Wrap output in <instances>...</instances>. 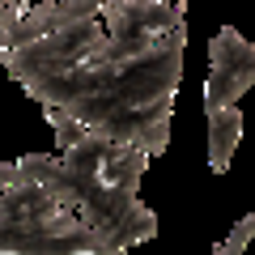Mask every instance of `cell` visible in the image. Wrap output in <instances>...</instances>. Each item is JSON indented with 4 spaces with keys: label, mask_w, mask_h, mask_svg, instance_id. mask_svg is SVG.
<instances>
[{
    "label": "cell",
    "mask_w": 255,
    "mask_h": 255,
    "mask_svg": "<svg viewBox=\"0 0 255 255\" xmlns=\"http://www.w3.org/2000/svg\"><path fill=\"white\" fill-rule=\"evenodd\" d=\"M0 255H115L111 243L68 204L0 162Z\"/></svg>",
    "instance_id": "obj_3"
},
{
    "label": "cell",
    "mask_w": 255,
    "mask_h": 255,
    "mask_svg": "<svg viewBox=\"0 0 255 255\" xmlns=\"http://www.w3.org/2000/svg\"><path fill=\"white\" fill-rule=\"evenodd\" d=\"M187 0H43L0 30V64L43 107L149 157L170 145Z\"/></svg>",
    "instance_id": "obj_1"
},
{
    "label": "cell",
    "mask_w": 255,
    "mask_h": 255,
    "mask_svg": "<svg viewBox=\"0 0 255 255\" xmlns=\"http://www.w3.org/2000/svg\"><path fill=\"white\" fill-rule=\"evenodd\" d=\"M209 81H204V107H226L238 102L255 85V43H247L238 30H221L209 43Z\"/></svg>",
    "instance_id": "obj_4"
},
{
    "label": "cell",
    "mask_w": 255,
    "mask_h": 255,
    "mask_svg": "<svg viewBox=\"0 0 255 255\" xmlns=\"http://www.w3.org/2000/svg\"><path fill=\"white\" fill-rule=\"evenodd\" d=\"M9 4H13V9H17V13H21V9H26V4H30V0H9Z\"/></svg>",
    "instance_id": "obj_8"
},
{
    "label": "cell",
    "mask_w": 255,
    "mask_h": 255,
    "mask_svg": "<svg viewBox=\"0 0 255 255\" xmlns=\"http://www.w3.org/2000/svg\"><path fill=\"white\" fill-rule=\"evenodd\" d=\"M13 17H17V9H13L9 0H0V30L9 26V21H13Z\"/></svg>",
    "instance_id": "obj_7"
},
{
    "label": "cell",
    "mask_w": 255,
    "mask_h": 255,
    "mask_svg": "<svg viewBox=\"0 0 255 255\" xmlns=\"http://www.w3.org/2000/svg\"><path fill=\"white\" fill-rule=\"evenodd\" d=\"M251 238H255V213H247V217L238 221L234 230H230V238H221V243L213 247V251H217V255H238L247 243H251Z\"/></svg>",
    "instance_id": "obj_6"
},
{
    "label": "cell",
    "mask_w": 255,
    "mask_h": 255,
    "mask_svg": "<svg viewBox=\"0 0 255 255\" xmlns=\"http://www.w3.org/2000/svg\"><path fill=\"white\" fill-rule=\"evenodd\" d=\"M209 115V170H230V157H234L238 140H243V111L234 102L226 107H204Z\"/></svg>",
    "instance_id": "obj_5"
},
{
    "label": "cell",
    "mask_w": 255,
    "mask_h": 255,
    "mask_svg": "<svg viewBox=\"0 0 255 255\" xmlns=\"http://www.w3.org/2000/svg\"><path fill=\"white\" fill-rule=\"evenodd\" d=\"M60 153L64 157L30 153L17 166L26 179L55 191L81 221H90L115 255L157 234V217L136 200V187L149 166V153L140 145H119L111 136L85 132Z\"/></svg>",
    "instance_id": "obj_2"
}]
</instances>
